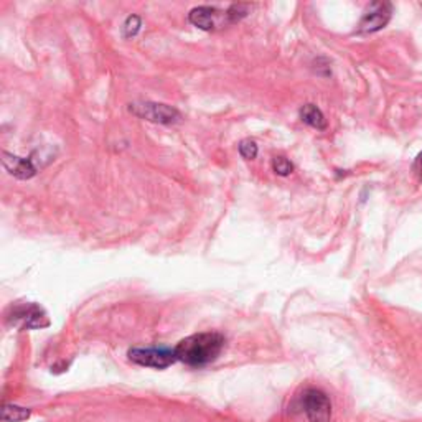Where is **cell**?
<instances>
[{"label":"cell","instance_id":"3","mask_svg":"<svg viewBox=\"0 0 422 422\" xmlns=\"http://www.w3.org/2000/svg\"><path fill=\"white\" fill-rule=\"evenodd\" d=\"M129 360L139 366L155 368V370H165L170 364L178 362L174 348L150 347V348H132L129 350Z\"/></svg>","mask_w":422,"mask_h":422},{"label":"cell","instance_id":"11","mask_svg":"<svg viewBox=\"0 0 422 422\" xmlns=\"http://www.w3.org/2000/svg\"><path fill=\"white\" fill-rule=\"evenodd\" d=\"M141 27H142L141 19H139L137 15H130V17L126 20L124 27H122V34H124L126 38H132V36L139 34Z\"/></svg>","mask_w":422,"mask_h":422},{"label":"cell","instance_id":"4","mask_svg":"<svg viewBox=\"0 0 422 422\" xmlns=\"http://www.w3.org/2000/svg\"><path fill=\"white\" fill-rule=\"evenodd\" d=\"M129 110L134 116L155 122V124H177L182 121V114L169 104L161 102H132Z\"/></svg>","mask_w":422,"mask_h":422},{"label":"cell","instance_id":"10","mask_svg":"<svg viewBox=\"0 0 422 422\" xmlns=\"http://www.w3.org/2000/svg\"><path fill=\"white\" fill-rule=\"evenodd\" d=\"M32 411L27 408L17 404H5L2 409V421L3 422H23L30 419Z\"/></svg>","mask_w":422,"mask_h":422},{"label":"cell","instance_id":"6","mask_svg":"<svg viewBox=\"0 0 422 422\" xmlns=\"http://www.w3.org/2000/svg\"><path fill=\"white\" fill-rule=\"evenodd\" d=\"M391 5L386 2H376L371 3L370 9L364 12V15L360 20L358 30L362 34H373L383 28L391 19Z\"/></svg>","mask_w":422,"mask_h":422},{"label":"cell","instance_id":"12","mask_svg":"<svg viewBox=\"0 0 422 422\" xmlns=\"http://www.w3.org/2000/svg\"><path fill=\"white\" fill-rule=\"evenodd\" d=\"M272 169H274V172H276V174L282 175V177H285V175H289L290 172L294 170V165L285 157H274Z\"/></svg>","mask_w":422,"mask_h":422},{"label":"cell","instance_id":"9","mask_svg":"<svg viewBox=\"0 0 422 422\" xmlns=\"http://www.w3.org/2000/svg\"><path fill=\"white\" fill-rule=\"evenodd\" d=\"M301 119L305 124L315 127V129H325L327 127V119L322 114V110L314 104H305L301 109Z\"/></svg>","mask_w":422,"mask_h":422},{"label":"cell","instance_id":"1","mask_svg":"<svg viewBox=\"0 0 422 422\" xmlns=\"http://www.w3.org/2000/svg\"><path fill=\"white\" fill-rule=\"evenodd\" d=\"M224 345L226 338L218 331H203L183 338L174 350L178 362L188 366L202 368L215 362L224 350Z\"/></svg>","mask_w":422,"mask_h":422},{"label":"cell","instance_id":"8","mask_svg":"<svg viewBox=\"0 0 422 422\" xmlns=\"http://www.w3.org/2000/svg\"><path fill=\"white\" fill-rule=\"evenodd\" d=\"M216 10L215 7H208V5H200L195 7V9L190 10V14H188V22L191 23V25H195L196 28H200V30L204 32H211L215 30L216 22Z\"/></svg>","mask_w":422,"mask_h":422},{"label":"cell","instance_id":"7","mask_svg":"<svg viewBox=\"0 0 422 422\" xmlns=\"http://www.w3.org/2000/svg\"><path fill=\"white\" fill-rule=\"evenodd\" d=\"M3 169L9 172L10 175H14L15 178L20 180H28L36 175V167L30 159H22L17 155H12L9 152H3Z\"/></svg>","mask_w":422,"mask_h":422},{"label":"cell","instance_id":"13","mask_svg":"<svg viewBox=\"0 0 422 422\" xmlns=\"http://www.w3.org/2000/svg\"><path fill=\"white\" fill-rule=\"evenodd\" d=\"M239 154L241 157L246 159V161H251V159H254L257 155V145L256 142L253 141H243L239 144Z\"/></svg>","mask_w":422,"mask_h":422},{"label":"cell","instance_id":"2","mask_svg":"<svg viewBox=\"0 0 422 422\" xmlns=\"http://www.w3.org/2000/svg\"><path fill=\"white\" fill-rule=\"evenodd\" d=\"M7 320L12 327H17L20 330H36L45 329L50 325V318L45 312L42 305L35 302H25V304H17L10 309Z\"/></svg>","mask_w":422,"mask_h":422},{"label":"cell","instance_id":"14","mask_svg":"<svg viewBox=\"0 0 422 422\" xmlns=\"http://www.w3.org/2000/svg\"><path fill=\"white\" fill-rule=\"evenodd\" d=\"M416 167H417V169H419V172H422V152L419 154V157H417Z\"/></svg>","mask_w":422,"mask_h":422},{"label":"cell","instance_id":"5","mask_svg":"<svg viewBox=\"0 0 422 422\" xmlns=\"http://www.w3.org/2000/svg\"><path fill=\"white\" fill-rule=\"evenodd\" d=\"M302 408L309 422H330L331 421V401L322 389L309 388L301 397Z\"/></svg>","mask_w":422,"mask_h":422}]
</instances>
